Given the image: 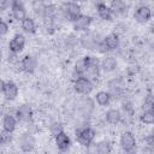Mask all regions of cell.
Returning a JSON list of instances; mask_svg holds the SVG:
<instances>
[{"mask_svg":"<svg viewBox=\"0 0 154 154\" xmlns=\"http://www.w3.org/2000/svg\"><path fill=\"white\" fill-rule=\"evenodd\" d=\"M93 22V18L90 16H87V14H79L72 23H73V29L76 31H83V30H87L90 24Z\"/></svg>","mask_w":154,"mask_h":154,"instance_id":"7","label":"cell"},{"mask_svg":"<svg viewBox=\"0 0 154 154\" xmlns=\"http://www.w3.org/2000/svg\"><path fill=\"white\" fill-rule=\"evenodd\" d=\"M11 140H12L11 132H7L5 130L0 132V144H7L8 142H11Z\"/></svg>","mask_w":154,"mask_h":154,"instance_id":"28","label":"cell"},{"mask_svg":"<svg viewBox=\"0 0 154 154\" xmlns=\"http://www.w3.org/2000/svg\"><path fill=\"white\" fill-rule=\"evenodd\" d=\"M16 116H17V119L18 120L28 123L32 118V109H31V107L29 105H22L16 111Z\"/></svg>","mask_w":154,"mask_h":154,"instance_id":"12","label":"cell"},{"mask_svg":"<svg viewBox=\"0 0 154 154\" xmlns=\"http://www.w3.org/2000/svg\"><path fill=\"white\" fill-rule=\"evenodd\" d=\"M7 31H8V25H7V23H6L5 20L0 19V37L4 36V35H6Z\"/></svg>","mask_w":154,"mask_h":154,"instance_id":"30","label":"cell"},{"mask_svg":"<svg viewBox=\"0 0 154 154\" xmlns=\"http://www.w3.org/2000/svg\"><path fill=\"white\" fill-rule=\"evenodd\" d=\"M61 131H64V129H63V125H61L60 123L54 122V123L51 124V126H49V132H51V135H52L53 137H55V136H57L58 134H60Z\"/></svg>","mask_w":154,"mask_h":154,"instance_id":"27","label":"cell"},{"mask_svg":"<svg viewBox=\"0 0 154 154\" xmlns=\"http://www.w3.org/2000/svg\"><path fill=\"white\" fill-rule=\"evenodd\" d=\"M100 67L105 71V72H111L114 71L117 67V60L113 57H106L102 59V61L100 63Z\"/></svg>","mask_w":154,"mask_h":154,"instance_id":"20","label":"cell"},{"mask_svg":"<svg viewBox=\"0 0 154 154\" xmlns=\"http://www.w3.org/2000/svg\"><path fill=\"white\" fill-rule=\"evenodd\" d=\"M19 146L22 148L23 152H30L34 149L35 147V138L29 132H24L20 135L19 137Z\"/></svg>","mask_w":154,"mask_h":154,"instance_id":"9","label":"cell"},{"mask_svg":"<svg viewBox=\"0 0 154 154\" xmlns=\"http://www.w3.org/2000/svg\"><path fill=\"white\" fill-rule=\"evenodd\" d=\"M96 12H97L99 17L103 20H112V18H113V14H112L109 7L105 2H99L96 5Z\"/></svg>","mask_w":154,"mask_h":154,"instance_id":"15","label":"cell"},{"mask_svg":"<svg viewBox=\"0 0 154 154\" xmlns=\"http://www.w3.org/2000/svg\"><path fill=\"white\" fill-rule=\"evenodd\" d=\"M1 58H2V52H1V49H0V60H1Z\"/></svg>","mask_w":154,"mask_h":154,"instance_id":"34","label":"cell"},{"mask_svg":"<svg viewBox=\"0 0 154 154\" xmlns=\"http://www.w3.org/2000/svg\"><path fill=\"white\" fill-rule=\"evenodd\" d=\"M111 150H112L111 144H109V142H107V141L99 142L97 146H96V152H97L99 154H108Z\"/></svg>","mask_w":154,"mask_h":154,"instance_id":"26","label":"cell"},{"mask_svg":"<svg viewBox=\"0 0 154 154\" xmlns=\"http://www.w3.org/2000/svg\"><path fill=\"white\" fill-rule=\"evenodd\" d=\"M87 67H88L87 61H85L84 58H82L75 64V73H77V76H84V73L87 71Z\"/></svg>","mask_w":154,"mask_h":154,"instance_id":"25","label":"cell"},{"mask_svg":"<svg viewBox=\"0 0 154 154\" xmlns=\"http://www.w3.org/2000/svg\"><path fill=\"white\" fill-rule=\"evenodd\" d=\"M109 10L113 16H123L128 11V5L124 0H112Z\"/></svg>","mask_w":154,"mask_h":154,"instance_id":"13","label":"cell"},{"mask_svg":"<svg viewBox=\"0 0 154 154\" xmlns=\"http://www.w3.org/2000/svg\"><path fill=\"white\" fill-rule=\"evenodd\" d=\"M2 94H4L6 100H10V101L14 100L17 97V95H18V87H17V84L14 82H12V81L5 82L4 88H2Z\"/></svg>","mask_w":154,"mask_h":154,"instance_id":"8","label":"cell"},{"mask_svg":"<svg viewBox=\"0 0 154 154\" xmlns=\"http://www.w3.org/2000/svg\"><path fill=\"white\" fill-rule=\"evenodd\" d=\"M63 12H64L65 17H66L69 20L73 22V20L81 14V7H79L78 2L71 1V2H67V4L64 5V7H63Z\"/></svg>","mask_w":154,"mask_h":154,"instance_id":"4","label":"cell"},{"mask_svg":"<svg viewBox=\"0 0 154 154\" xmlns=\"http://www.w3.org/2000/svg\"><path fill=\"white\" fill-rule=\"evenodd\" d=\"M11 5L10 0H0V10H6Z\"/></svg>","mask_w":154,"mask_h":154,"instance_id":"31","label":"cell"},{"mask_svg":"<svg viewBox=\"0 0 154 154\" xmlns=\"http://www.w3.org/2000/svg\"><path fill=\"white\" fill-rule=\"evenodd\" d=\"M95 130L91 129L90 126H83V128H78L76 130V138L77 142L84 147H89L94 138H95Z\"/></svg>","mask_w":154,"mask_h":154,"instance_id":"1","label":"cell"},{"mask_svg":"<svg viewBox=\"0 0 154 154\" xmlns=\"http://www.w3.org/2000/svg\"><path fill=\"white\" fill-rule=\"evenodd\" d=\"M20 69L23 71H25L26 73H32L36 69V60L34 57L31 55H25L22 60H20Z\"/></svg>","mask_w":154,"mask_h":154,"instance_id":"14","label":"cell"},{"mask_svg":"<svg viewBox=\"0 0 154 154\" xmlns=\"http://www.w3.org/2000/svg\"><path fill=\"white\" fill-rule=\"evenodd\" d=\"M111 99H112V95L109 91H99L95 95V101L100 106H107L111 102Z\"/></svg>","mask_w":154,"mask_h":154,"instance_id":"23","label":"cell"},{"mask_svg":"<svg viewBox=\"0 0 154 154\" xmlns=\"http://www.w3.org/2000/svg\"><path fill=\"white\" fill-rule=\"evenodd\" d=\"M120 147L124 152L131 153L136 147V138L130 131H125L120 136Z\"/></svg>","mask_w":154,"mask_h":154,"instance_id":"3","label":"cell"},{"mask_svg":"<svg viewBox=\"0 0 154 154\" xmlns=\"http://www.w3.org/2000/svg\"><path fill=\"white\" fill-rule=\"evenodd\" d=\"M20 25H22V29L28 32V34H35L36 31V25H35V22L32 18L30 17H24L22 20H20Z\"/></svg>","mask_w":154,"mask_h":154,"instance_id":"22","label":"cell"},{"mask_svg":"<svg viewBox=\"0 0 154 154\" xmlns=\"http://www.w3.org/2000/svg\"><path fill=\"white\" fill-rule=\"evenodd\" d=\"M4 84H5V81L0 78V93H2V88H4Z\"/></svg>","mask_w":154,"mask_h":154,"instance_id":"32","label":"cell"},{"mask_svg":"<svg viewBox=\"0 0 154 154\" xmlns=\"http://www.w3.org/2000/svg\"><path fill=\"white\" fill-rule=\"evenodd\" d=\"M17 126V118L13 117L12 114H6L2 119V130L7 132H13Z\"/></svg>","mask_w":154,"mask_h":154,"instance_id":"17","label":"cell"},{"mask_svg":"<svg viewBox=\"0 0 154 154\" xmlns=\"http://www.w3.org/2000/svg\"><path fill=\"white\" fill-rule=\"evenodd\" d=\"M24 46H25V37L22 34H16L8 43V49L11 53L18 54L23 51Z\"/></svg>","mask_w":154,"mask_h":154,"instance_id":"6","label":"cell"},{"mask_svg":"<svg viewBox=\"0 0 154 154\" xmlns=\"http://www.w3.org/2000/svg\"><path fill=\"white\" fill-rule=\"evenodd\" d=\"M154 106V96L149 93L146 97H144V101H143V108L144 109H148V108H153Z\"/></svg>","mask_w":154,"mask_h":154,"instance_id":"29","label":"cell"},{"mask_svg":"<svg viewBox=\"0 0 154 154\" xmlns=\"http://www.w3.org/2000/svg\"><path fill=\"white\" fill-rule=\"evenodd\" d=\"M11 11H12V16L17 20H22L24 17H26L25 7L19 0H12L11 1Z\"/></svg>","mask_w":154,"mask_h":154,"instance_id":"10","label":"cell"},{"mask_svg":"<svg viewBox=\"0 0 154 154\" xmlns=\"http://www.w3.org/2000/svg\"><path fill=\"white\" fill-rule=\"evenodd\" d=\"M93 87H94L93 82L85 76H78L75 79V83H73L75 91L78 93V94H82V95L90 94V91L93 90Z\"/></svg>","mask_w":154,"mask_h":154,"instance_id":"2","label":"cell"},{"mask_svg":"<svg viewBox=\"0 0 154 154\" xmlns=\"http://www.w3.org/2000/svg\"><path fill=\"white\" fill-rule=\"evenodd\" d=\"M102 41L108 48V51H114L119 46V36L117 34H108Z\"/></svg>","mask_w":154,"mask_h":154,"instance_id":"19","label":"cell"},{"mask_svg":"<svg viewBox=\"0 0 154 154\" xmlns=\"http://www.w3.org/2000/svg\"><path fill=\"white\" fill-rule=\"evenodd\" d=\"M88 0H75V2H85Z\"/></svg>","mask_w":154,"mask_h":154,"instance_id":"33","label":"cell"},{"mask_svg":"<svg viewBox=\"0 0 154 154\" xmlns=\"http://www.w3.org/2000/svg\"><path fill=\"white\" fill-rule=\"evenodd\" d=\"M122 120V113L117 108H109L106 112V122L111 125H117Z\"/></svg>","mask_w":154,"mask_h":154,"instance_id":"18","label":"cell"},{"mask_svg":"<svg viewBox=\"0 0 154 154\" xmlns=\"http://www.w3.org/2000/svg\"><path fill=\"white\" fill-rule=\"evenodd\" d=\"M134 18L140 24H144V23L149 22L150 18H152V10H150V7L146 6V5H142V6L137 7L136 11H135Z\"/></svg>","mask_w":154,"mask_h":154,"instance_id":"5","label":"cell"},{"mask_svg":"<svg viewBox=\"0 0 154 154\" xmlns=\"http://www.w3.org/2000/svg\"><path fill=\"white\" fill-rule=\"evenodd\" d=\"M55 144L58 147V149L60 152H66L70 146H71V140L69 137V135L65 132V131H61L60 134H58L55 137Z\"/></svg>","mask_w":154,"mask_h":154,"instance_id":"11","label":"cell"},{"mask_svg":"<svg viewBox=\"0 0 154 154\" xmlns=\"http://www.w3.org/2000/svg\"><path fill=\"white\" fill-rule=\"evenodd\" d=\"M78 106H79V109H81V111L83 112V114H85V116H89V114L93 112V109H94V102H93V100L89 99V97H84V99L79 100Z\"/></svg>","mask_w":154,"mask_h":154,"instance_id":"21","label":"cell"},{"mask_svg":"<svg viewBox=\"0 0 154 154\" xmlns=\"http://www.w3.org/2000/svg\"><path fill=\"white\" fill-rule=\"evenodd\" d=\"M141 122L147 124V125H152L154 123V112H153V108H148V109H144L140 117Z\"/></svg>","mask_w":154,"mask_h":154,"instance_id":"24","label":"cell"},{"mask_svg":"<svg viewBox=\"0 0 154 154\" xmlns=\"http://www.w3.org/2000/svg\"><path fill=\"white\" fill-rule=\"evenodd\" d=\"M79 42L85 49H95L97 40L93 34H84L83 36L79 37Z\"/></svg>","mask_w":154,"mask_h":154,"instance_id":"16","label":"cell"}]
</instances>
